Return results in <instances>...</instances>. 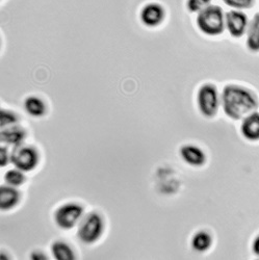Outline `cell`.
<instances>
[{
    "mask_svg": "<svg viewBox=\"0 0 259 260\" xmlns=\"http://www.w3.org/2000/svg\"><path fill=\"white\" fill-rule=\"evenodd\" d=\"M221 104L230 119L241 120L256 112L259 102L253 91L239 84H228L223 89Z\"/></svg>",
    "mask_w": 259,
    "mask_h": 260,
    "instance_id": "1",
    "label": "cell"
},
{
    "mask_svg": "<svg viewBox=\"0 0 259 260\" xmlns=\"http://www.w3.org/2000/svg\"><path fill=\"white\" fill-rule=\"evenodd\" d=\"M197 26L206 36H219L225 29V14L220 7L209 6L197 16Z\"/></svg>",
    "mask_w": 259,
    "mask_h": 260,
    "instance_id": "2",
    "label": "cell"
},
{
    "mask_svg": "<svg viewBox=\"0 0 259 260\" xmlns=\"http://www.w3.org/2000/svg\"><path fill=\"white\" fill-rule=\"evenodd\" d=\"M197 103L199 111L203 116L212 118L218 113L221 103L217 88L211 83L203 84L198 91Z\"/></svg>",
    "mask_w": 259,
    "mask_h": 260,
    "instance_id": "3",
    "label": "cell"
},
{
    "mask_svg": "<svg viewBox=\"0 0 259 260\" xmlns=\"http://www.w3.org/2000/svg\"><path fill=\"white\" fill-rule=\"evenodd\" d=\"M103 231V221L96 212L86 214L79 224L77 235L84 244H93L99 240Z\"/></svg>",
    "mask_w": 259,
    "mask_h": 260,
    "instance_id": "4",
    "label": "cell"
},
{
    "mask_svg": "<svg viewBox=\"0 0 259 260\" xmlns=\"http://www.w3.org/2000/svg\"><path fill=\"white\" fill-rule=\"evenodd\" d=\"M12 164L22 172L34 170L39 161V155L36 149L25 146H16L11 154Z\"/></svg>",
    "mask_w": 259,
    "mask_h": 260,
    "instance_id": "5",
    "label": "cell"
},
{
    "mask_svg": "<svg viewBox=\"0 0 259 260\" xmlns=\"http://www.w3.org/2000/svg\"><path fill=\"white\" fill-rule=\"evenodd\" d=\"M83 209L76 203H67L56 209L54 213V221L61 229L73 228L81 218Z\"/></svg>",
    "mask_w": 259,
    "mask_h": 260,
    "instance_id": "6",
    "label": "cell"
},
{
    "mask_svg": "<svg viewBox=\"0 0 259 260\" xmlns=\"http://www.w3.org/2000/svg\"><path fill=\"white\" fill-rule=\"evenodd\" d=\"M249 25L248 17L243 11L232 10L225 14V28L230 36L234 38H241L247 32Z\"/></svg>",
    "mask_w": 259,
    "mask_h": 260,
    "instance_id": "7",
    "label": "cell"
},
{
    "mask_svg": "<svg viewBox=\"0 0 259 260\" xmlns=\"http://www.w3.org/2000/svg\"><path fill=\"white\" fill-rule=\"evenodd\" d=\"M165 18L164 8L158 4H148L141 12L142 22L148 27L159 25Z\"/></svg>",
    "mask_w": 259,
    "mask_h": 260,
    "instance_id": "8",
    "label": "cell"
},
{
    "mask_svg": "<svg viewBox=\"0 0 259 260\" xmlns=\"http://www.w3.org/2000/svg\"><path fill=\"white\" fill-rule=\"evenodd\" d=\"M241 132L248 141H259V113L254 112L244 118Z\"/></svg>",
    "mask_w": 259,
    "mask_h": 260,
    "instance_id": "9",
    "label": "cell"
},
{
    "mask_svg": "<svg viewBox=\"0 0 259 260\" xmlns=\"http://www.w3.org/2000/svg\"><path fill=\"white\" fill-rule=\"evenodd\" d=\"M180 155L182 159L193 167H200L205 162V154L203 151L196 146H183L180 149Z\"/></svg>",
    "mask_w": 259,
    "mask_h": 260,
    "instance_id": "10",
    "label": "cell"
},
{
    "mask_svg": "<svg viewBox=\"0 0 259 260\" xmlns=\"http://www.w3.org/2000/svg\"><path fill=\"white\" fill-rule=\"evenodd\" d=\"M247 47L252 52H259V13H256L247 28Z\"/></svg>",
    "mask_w": 259,
    "mask_h": 260,
    "instance_id": "11",
    "label": "cell"
},
{
    "mask_svg": "<svg viewBox=\"0 0 259 260\" xmlns=\"http://www.w3.org/2000/svg\"><path fill=\"white\" fill-rule=\"evenodd\" d=\"M0 138H2V142L16 147L22 143L25 138V133L22 128L12 125L2 130V136H0Z\"/></svg>",
    "mask_w": 259,
    "mask_h": 260,
    "instance_id": "12",
    "label": "cell"
},
{
    "mask_svg": "<svg viewBox=\"0 0 259 260\" xmlns=\"http://www.w3.org/2000/svg\"><path fill=\"white\" fill-rule=\"evenodd\" d=\"M19 192L11 185H4L0 189V206L3 210L15 207L19 202Z\"/></svg>",
    "mask_w": 259,
    "mask_h": 260,
    "instance_id": "13",
    "label": "cell"
},
{
    "mask_svg": "<svg viewBox=\"0 0 259 260\" xmlns=\"http://www.w3.org/2000/svg\"><path fill=\"white\" fill-rule=\"evenodd\" d=\"M24 108L33 117H41L45 114L46 111L45 103L43 102L42 99L35 96H30L25 100Z\"/></svg>",
    "mask_w": 259,
    "mask_h": 260,
    "instance_id": "14",
    "label": "cell"
},
{
    "mask_svg": "<svg viewBox=\"0 0 259 260\" xmlns=\"http://www.w3.org/2000/svg\"><path fill=\"white\" fill-rule=\"evenodd\" d=\"M52 254L56 260H73L74 253L72 249L62 242H55L52 247Z\"/></svg>",
    "mask_w": 259,
    "mask_h": 260,
    "instance_id": "15",
    "label": "cell"
},
{
    "mask_svg": "<svg viewBox=\"0 0 259 260\" xmlns=\"http://www.w3.org/2000/svg\"><path fill=\"white\" fill-rule=\"evenodd\" d=\"M211 245V237L205 231H199L193 235L191 240V246L196 251H206Z\"/></svg>",
    "mask_w": 259,
    "mask_h": 260,
    "instance_id": "16",
    "label": "cell"
},
{
    "mask_svg": "<svg viewBox=\"0 0 259 260\" xmlns=\"http://www.w3.org/2000/svg\"><path fill=\"white\" fill-rule=\"evenodd\" d=\"M6 182L11 186H19L23 183L24 181V175L21 170H11L7 172L5 176Z\"/></svg>",
    "mask_w": 259,
    "mask_h": 260,
    "instance_id": "17",
    "label": "cell"
},
{
    "mask_svg": "<svg viewBox=\"0 0 259 260\" xmlns=\"http://www.w3.org/2000/svg\"><path fill=\"white\" fill-rule=\"evenodd\" d=\"M211 0H187L186 8L190 13H200L210 6Z\"/></svg>",
    "mask_w": 259,
    "mask_h": 260,
    "instance_id": "18",
    "label": "cell"
},
{
    "mask_svg": "<svg viewBox=\"0 0 259 260\" xmlns=\"http://www.w3.org/2000/svg\"><path fill=\"white\" fill-rule=\"evenodd\" d=\"M255 0H223V3L234 10H247L253 7Z\"/></svg>",
    "mask_w": 259,
    "mask_h": 260,
    "instance_id": "19",
    "label": "cell"
},
{
    "mask_svg": "<svg viewBox=\"0 0 259 260\" xmlns=\"http://www.w3.org/2000/svg\"><path fill=\"white\" fill-rule=\"evenodd\" d=\"M0 122H2V127L5 128L7 126H12L13 124H15L17 122V118L12 112L3 110L2 111V120H0Z\"/></svg>",
    "mask_w": 259,
    "mask_h": 260,
    "instance_id": "20",
    "label": "cell"
},
{
    "mask_svg": "<svg viewBox=\"0 0 259 260\" xmlns=\"http://www.w3.org/2000/svg\"><path fill=\"white\" fill-rule=\"evenodd\" d=\"M2 152H0V156H2V166L6 167L9 160H11V155L9 154V151L6 147H2Z\"/></svg>",
    "mask_w": 259,
    "mask_h": 260,
    "instance_id": "21",
    "label": "cell"
},
{
    "mask_svg": "<svg viewBox=\"0 0 259 260\" xmlns=\"http://www.w3.org/2000/svg\"><path fill=\"white\" fill-rule=\"evenodd\" d=\"M252 248H253V252H254L257 256H259V235L254 240Z\"/></svg>",
    "mask_w": 259,
    "mask_h": 260,
    "instance_id": "22",
    "label": "cell"
},
{
    "mask_svg": "<svg viewBox=\"0 0 259 260\" xmlns=\"http://www.w3.org/2000/svg\"><path fill=\"white\" fill-rule=\"evenodd\" d=\"M31 259H36V260H44L46 259V256L43 255L42 253H38V252H35L31 254Z\"/></svg>",
    "mask_w": 259,
    "mask_h": 260,
    "instance_id": "23",
    "label": "cell"
}]
</instances>
